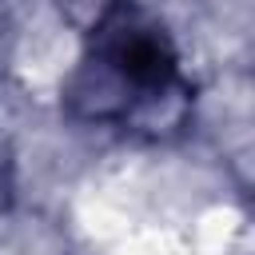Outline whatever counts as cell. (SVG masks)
Here are the masks:
<instances>
[{"instance_id": "cell-1", "label": "cell", "mask_w": 255, "mask_h": 255, "mask_svg": "<svg viewBox=\"0 0 255 255\" xmlns=\"http://www.w3.org/2000/svg\"><path fill=\"white\" fill-rule=\"evenodd\" d=\"M100 56L124 84H131L135 92H147V96L171 88V80H175V52H171L167 36L131 16H112L104 24Z\"/></svg>"}]
</instances>
